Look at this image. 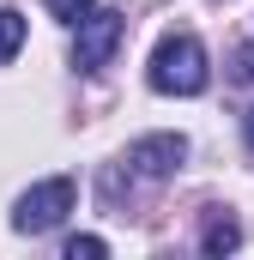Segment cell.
<instances>
[{
  "mask_svg": "<svg viewBox=\"0 0 254 260\" xmlns=\"http://www.w3.org/2000/svg\"><path fill=\"white\" fill-rule=\"evenodd\" d=\"M151 91H164V97H200L206 91V49H200V37L188 30H170L157 49H151Z\"/></svg>",
  "mask_w": 254,
  "mask_h": 260,
  "instance_id": "6da1fadb",
  "label": "cell"
},
{
  "mask_svg": "<svg viewBox=\"0 0 254 260\" xmlns=\"http://www.w3.org/2000/svg\"><path fill=\"white\" fill-rule=\"evenodd\" d=\"M73 200H79L73 176H49V182L24 188L18 206H12V230H18V236H43V230H55L67 212H73Z\"/></svg>",
  "mask_w": 254,
  "mask_h": 260,
  "instance_id": "7a4b0ae2",
  "label": "cell"
},
{
  "mask_svg": "<svg viewBox=\"0 0 254 260\" xmlns=\"http://www.w3.org/2000/svg\"><path fill=\"white\" fill-rule=\"evenodd\" d=\"M121 37H127L121 12H115V6H91V12L79 18V37H73V67H79V73H103L109 55L121 49Z\"/></svg>",
  "mask_w": 254,
  "mask_h": 260,
  "instance_id": "3957f363",
  "label": "cell"
},
{
  "mask_svg": "<svg viewBox=\"0 0 254 260\" xmlns=\"http://www.w3.org/2000/svg\"><path fill=\"white\" fill-rule=\"evenodd\" d=\"M182 157H188V139H182V133H145V139H133V145H127V170H133V176H145V182L176 176V170H182Z\"/></svg>",
  "mask_w": 254,
  "mask_h": 260,
  "instance_id": "277c9868",
  "label": "cell"
},
{
  "mask_svg": "<svg viewBox=\"0 0 254 260\" xmlns=\"http://www.w3.org/2000/svg\"><path fill=\"white\" fill-rule=\"evenodd\" d=\"M200 248H206V254H230V248H242V224H236L230 212H212L206 230H200Z\"/></svg>",
  "mask_w": 254,
  "mask_h": 260,
  "instance_id": "5b68a950",
  "label": "cell"
},
{
  "mask_svg": "<svg viewBox=\"0 0 254 260\" xmlns=\"http://www.w3.org/2000/svg\"><path fill=\"white\" fill-rule=\"evenodd\" d=\"M18 49H24V12H12V6H6V12H0V67L12 61Z\"/></svg>",
  "mask_w": 254,
  "mask_h": 260,
  "instance_id": "8992f818",
  "label": "cell"
},
{
  "mask_svg": "<svg viewBox=\"0 0 254 260\" xmlns=\"http://www.w3.org/2000/svg\"><path fill=\"white\" fill-rule=\"evenodd\" d=\"M103 254H109L103 236H73V242H67V260H103Z\"/></svg>",
  "mask_w": 254,
  "mask_h": 260,
  "instance_id": "52a82bcc",
  "label": "cell"
},
{
  "mask_svg": "<svg viewBox=\"0 0 254 260\" xmlns=\"http://www.w3.org/2000/svg\"><path fill=\"white\" fill-rule=\"evenodd\" d=\"M43 6H49V12H55L61 24H79V18H85V12H91L97 0H43Z\"/></svg>",
  "mask_w": 254,
  "mask_h": 260,
  "instance_id": "ba28073f",
  "label": "cell"
},
{
  "mask_svg": "<svg viewBox=\"0 0 254 260\" xmlns=\"http://www.w3.org/2000/svg\"><path fill=\"white\" fill-rule=\"evenodd\" d=\"M230 79H236V85H254V43H242V49L230 55Z\"/></svg>",
  "mask_w": 254,
  "mask_h": 260,
  "instance_id": "9c48e42d",
  "label": "cell"
},
{
  "mask_svg": "<svg viewBox=\"0 0 254 260\" xmlns=\"http://www.w3.org/2000/svg\"><path fill=\"white\" fill-rule=\"evenodd\" d=\"M242 139H248V145H254V109H248V115H242Z\"/></svg>",
  "mask_w": 254,
  "mask_h": 260,
  "instance_id": "30bf717a",
  "label": "cell"
}]
</instances>
